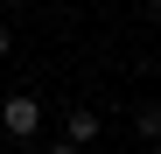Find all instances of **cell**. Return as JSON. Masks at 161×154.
I'll return each instance as SVG.
<instances>
[{
    "label": "cell",
    "instance_id": "cell-1",
    "mask_svg": "<svg viewBox=\"0 0 161 154\" xmlns=\"http://www.w3.org/2000/svg\"><path fill=\"white\" fill-rule=\"evenodd\" d=\"M0 126H7V133H35V126H42V105L21 91V98H7V105H0Z\"/></svg>",
    "mask_w": 161,
    "mask_h": 154
},
{
    "label": "cell",
    "instance_id": "cell-2",
    "mask_svg": "<svg viewBox=\"0 0 161 154\" xmlns=\"http://www.w3.org/2000/svg\"><path fill=\"white\" fill-rule=\"evenodd\" d=\"M91 133H98V112H91V105H77V112H70V147H84Z\"/></svg>",
    "mask_w": 161,
    "mask_h": 154
},
{
    "label": "cell",
    "instance_id": "cell-3",
    "mask_svg": "<svg viewBox=\"0 0 161 154\" xmlns=\"http://www.w3.org/2000/svg\"><path fill=\"white\" fill-rule=\"evenodd\" d=\"M133 126H140L147 140H161V105H140V119H133Z\"/></svg>",
    "mask_w": 161,
    "mask_h": 154
},
{
    "label": "cell",
    "instance_id": "cell-4",
    "mask_svg": "<svg viewBox=\"0 0 161 154\" xmlns=\"http://www.w3.org/2000/svg\"><path fill=\"white\" fill-rule=\"evenodd\" d=\"M7 49H14V35H7V28H0V56H7Z\"/></svg>",
    "mask_w": 161,
    "mask_h": 154
},
{
    "label": "cell",
    "instance_id": "cell-5",
    "mask_svg": "<svg viewBox=\"0 0 161 154\" xmlns=\"http://www.w3.org/2000/svg\"><path fill=\"white\" fill-rule=\"evenodd\" d=\"M42 154H77V147H42Z\"/></svg>",
    "mask_w": 161,
    "mask_h": 154
}]
</instances>
